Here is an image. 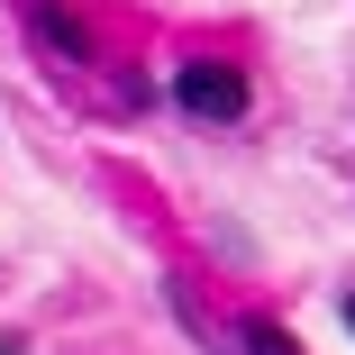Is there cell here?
Returning <instances> with one entry per match:
<instances>
[{
	"mask_svg": "<svg viewBox=\"0 0 355 355\" xmlns=\"http://www.w3.org/2000/svg\"><path fill=\"white\" fill-rule=\"evenodd\" d=\"M173 101H182L191 119H246V73L219 64V55H191L182 73H173Z\"/></svg>",
	"mask_w": 355,
	"mask_h": 355,
	"instance_id": "1",
	"label": "cell"
},
{
	"mask_svg": "<svg viewBox=\"0 0 355 355\" xmlns=\"http://www.w3.org/2000/svg\"><path fill=\"white\" fill-rule=\"evenodd\" d=\"M0 355H28V337H0Z\"/></svg>",
	"mask_w": 355,
	"mask_h": 355,
	"instance_id": "4",
	"label": "cell"
},
{
	"mask_svg": "<svg viewBox=\"0 0 355 355\" xmlns=\"http://www.w3.org/2000/svg\"><path fill=\"white\" fill-rule=\"evenodd\" d=\"M246 355H301V346H292V337H282L273 319H246Z\"/></svg>",
	"mask_w": 355,
	"mask_h": 355,
	"instance_id": "3",
	"label": "cell"
},
{
	"mask_svg": "<svg viewBox=\"0 0 355 355\" xmlns=\"http://www.w3.org/2000/svg\"><path fill=\"white\" fill-rule=\"evenodd\" d=\"M346 328H355V292H346Z\"/></svg>",
	"mask_w": 355,
	"mask_h": 355,
	"instance_id": "5",
	"label": "cell"
},
{
	"mask_svg": "<svg viewBox=\"0 0 355 355\" xmlns=\"http://www.w3.org/2000/svg\"><path fill=\"white\" fill-rule=\"evenodd\" d=\"M28 28H37V46H46V55H64V64H92V37H83L73 19H55L46 0H37V10H28Z\"/></svg>",
	"mask_w": 355,
	"mask_h": 355,
	"instance_id": "2",
	"label": "cell"
}]
</instances>
